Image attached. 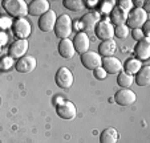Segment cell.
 <instances>
[{"instance_id":"8fae6325","label":"cell","mask_w":150,"mask_h":143,"mask_svg":"<svg viewBox=\"0 0 150 143\" xmlns=\"http://www.w3.org/2000/svg\"><path fill=\"white\" fill-rule=\"evenodd\" d=\"M36 58L33 56H24L21 58H19L15 64V69L19 72V73H31L32 70L36 69Z\"/></svg>"},{"instance_id":"d590c367","label":"cell","mask_w":150,"mask_h":143,"mask_svg":"<svg viewBox=\"0 0 150 143\" xmlns=\"http://www.w3.org/2000/svg\"><path fill=\"white\" fill-rule=\"evenodd\" d=\"M0 54H1V46H0Z\"/></svg>"},{"instance_id":"44dd1931","label":"cell","mask_w":150,"mask_h":143,"mask_svg":"<svg viewBox=\"0 0 150 143\" xmlns=\"http://www.w3.org/2000/svg\"><path fill=\"white\" fill-rule=\"evenodd\" d=\"M118 131L114 127H108L100 135V143H117L118 142Z\"/></svg>"},{"instance_id":"5bb4252c","label":"cell","mask_w":150,"mask_h":143,"mask_svg":"<svg viewBox=\"0 0 150 143\" xmlns=\"http://www.w3.org/2000/svg\"><path fill=\"white\" fill-rule=\"evenodd\" d=\"M89 45H91V41H89V37L85 32H79L73 39V46L76 53L84 54L85 52L89 51Z\"/></svg>"},{"instance_id":"4316f807","label":"cell","mask_w":150,"mask_h":143,"mask_svg":"<svg viewBox=\"0 0 150 143\" xmlns=\"http://www.w3.org/2000/svg\"><path fill=\"white\" fill-rule=\"evenodd\" d=\"M114 4H116V1H102L101 6H100L98 15H104V16H106V15H108L109 12L114 8V7H113Z\"/></svg>"},{"instance_id":"9c48e42d","label":"cell","mask_w":150,"mask_h":143,"mask_svg":"<svg viewBox=\"0 0 150 143\" xmlns=\"http://www.w3.org/2000/svg\"><path fill=\"white\" fill-rule=\"evenodd\" d=\"M137 95L133 90L130 89H120L118 92L114 94V101L121 106H130L136 102Z\"/></svg>"},{"instance_id":"277c9868","label":"cell","mask_w":150,"mask_h":143,"mask_svg":"<svg viewBox=\"0 0 150 143\" xmlns=\"http://www.w3.org/2000/svg\"><path fill=\"white\" fill-rule=\"evenodd\" d=\"M12 32H13V36L17 40H27L32 33L31 23L25 17L15 19L13 24H12Z\"/></svg>"},{"instance_id":"cb8c5ba5","label":"cell","mask_w":150,"mask_h":143,"mask_svg":"<svg viewBox=\"0 0 150 143\" xmlns=\"http://www.w3.org/2000/svg\"><path fill=\"white\" fill-rule=\"evenodd\" d=\"M134 82V77L130 74L125 73V72H120L118 77H117V84L122 87V89H129Z\"/></svg>"},{"instance_id":"836d02e7","label":"cell","mask_w":150,"mask_h":143,"mask_svg":"<svg viewBox=\"0 0 150 143\" xmlns=\"http://www.w3.org/2000/svg\"><path fill=\"white\" fill-rule=\"evenodd\" d=\"M7 42H8V35L4 31H0V46L3 48Z\"/></svg>"},{"instance_id":"ac0fdd59","label":"cell","mask_w":150,"mask_h":143,"mask_svg":"<svg viewBox=\"0 0 150 143\" xmlns=\"http://www.w3.org/2000/svg\"><path fill=\"white\" fill-rule=\"evenodd\" d=\"M137 57L139 61H146L150 58V41L149 39H144L141 41H137V45L134 48Z\"/></svg>"},{"instance_id":"f546056e","label":"cell","mask_w":150,"mask_h":143,"mask_svg":"<svg viewBox=\"0 0 150 143\" xmlns=\"http://www.w3.org/2000/svg\"><path fill=\"white\" fill-rule=\"evenodd\" d=\"M118 8H121L122 11H125V12H127V13H129V12L132 11V9H133V1H132V0H120L118 1Z\"/></svg>"},{"instance_id":"4dcf8cb0","label":"cell","mask_w":150,"mask_h":143,"mask_svg":"<svg viewBox=\"0 0 150 143\" xmlns=\"http://www.w3.org/2000/svg\"><path fill=\"white\" fill-rule=\"evenodd\" d=\"M93 76L96 77L97 80H105V77L108 76V73L105 72L104 68L100 66V68H97V69H94V70H93Z\"/></svg>"},{"instance_id":"2e32d148","label":"cell","mask_w":150,"mask_h":143,"mask_svg":"<svg viewBox=\"0 0 150 143\" xmlns=\"http://www.w3.org/2000/svg\"><path fill=\"white\" fill-rule=\"evenodd\" d=\"M100 15L98 12H89V13L84 15V16L81 17V20H80V23H81L82 25V29H85L86 32H91L93 31L94 28H96L97 23L100 21ZM85 32V33H86Z\"/></svg>"},{"instance_id":"4fadbf2b","label":"cell","mask_w":150,"mask_h":143,"mask_svg":"<svg viewBox=\"0 0 150 143\" xmlns=\"http://www.w3.org/2000/svg\"><path fill=\"white\" fill-rule=\"evenodd\" d=\"M49 1L47 0H33L28 6V13L31 16H42L49 11Z\"/></svg>"},{"instance_id":"5b68a950","label":"cell","mask_w":150,"mask_h":143,"mask_svg":"<svg viewBox=\"0 0 150 143\" xmlns=\"http://www.w3.org/2000/svg\"><path fill=\"white\" fill-rule=\"evenodd\" d=\"M94 33H96L97 39L106 41V40H113L114 37V25L109 21L108 19L100 20L97 23L96 28H94Z\"/></svg>"},{"instance_id":"7a4b0ae2","label":"cell","mask_w":150,"mask_h":143,"mask_svg":"<svg viewBox=\"0 0 150 143\" xmlns=\"http://www.w3.org/2000/svg\"><path fill=\"white\" fill-rule=\"evenodd\" d=\"M3 7L15 19H21L28 15V6L24 0H3Z\"/></svg>"},{"instance_id":"d6a6232c","label":"cell","mask_w":150,"mask_h":143,"mask_svg":"<svg viewBox=\"0 0 150 143\" xmlns=\"http://www.w3.org/2000/svg\"><path fill=\"white\" fill-rule=\"evenodd\" d=\"M141 31H142V33H144L145 39H149V35H150V21L149 20L141 27Z\"/></svg>"},{"instance_id":"d4e9b609","label":"cell","mask_w":150,"mask_h":143,"mask_svg":"<svg viewBox=\"0 0 150 143\" xmlns=\"http://www.w3.org/2000/svg\"><path fill=\"white\" fill-rule=\"evenodd\" d=\"M62 4H64L65 8H68L69 11H73V12H79L85 8L82 0H64Z\"/></svg>"},{"instance_id":"f1b7e54d","label":"cell","mask_w":150,"mask_h":143,"mask_svg":"<svg viewBox=\"0 0 150 143\" xmlns=\"http://www.w3.org/2000/svg\"><path fill=\"white\" fill-rule=\"evenodd\" d=\"M12 19L9 16H1L0 17V31H6L8 28H12Z\"/></svg>"},{"instance_id":"1f68e13d","label":"cell","mask_w":150,"mask_h":143,"mask_svg":"<svg viewBox=\"0 0 150 143\" xmlns=\"http://www.w3.org/2000/svg\"><path fill=\"white\" fill-rule=\"evenodd\" d=\"M132 37H133L136 41H141V40L145 39V36H144L141 29H133V31H132Z\"/></svg>"},{"instance_id":"8992f818","label":"cell","mask_w":150,"mask_h":143,"mask_svg":"<svg viewBox=\"0 0 150 143\" xmlns=\"http://www.w3.org/2000/svg\"><path fill=\"white\" fill-rule=\"evenodd\" d=\"M73 73L68 68L62 66L59 68L54 74V81H56V85L60 87V89H64V90H68L72 87L73 85Z\"/></svg>"},{"instance_id":"ffe728a7","label":"cell","mask_w":150,"mask_h":143,"mask_svg":"<svg viewBox=\"0 0 150 143\" xmlns=\"http://www.w3.org/2000/svg\"><path fill=\"white\" fill-rule=\"evenodd\" d=\"M134 81L138 86H149L150 85V66H142L134 77Z\"/></svg>"},{"instance_id":"e0dca14e","label":"cell","mask_w":150,"mask_h":143,"mask_svg":"<svg viewBox=\"0 0 150 143\" xmlns=\"http://www.w3.org/2000/svg\"><path fill=\"white\" fill-rule=\"evenodd\" d=\"M59 54L65 60H69L76 54V51H74L73 46V41L69 39H64L60 40L59 42Z\"/></svg>"},{"instance_id":"e575fe53","label":"cell","mask_w":150,"mask_h":143,"mask_svg":"<svg viewBox=\"0 0 150 143\" xmlns=\"http://www.w3.org/2000/svg\"><path fill=\"white\" fill-rule=\"evenodd\" d=\"M84 6L89 7V8H94L96 6H98V1L97 0H86V1H84Z\"/></svg>"},{"instance_id":"484cf974","label":"cell","mask_w":150,"mask_h":143,"mask_svg":"<svg viewBox=\"0 0 150 143\" xmlns=\"http://www.w3.org/2000/svg\"><path fill=\"white\" fill-rule=\"evenodd\" d=\"M114 36L118 37V39H121V40L126 39V37L129 36V28L126 27V24L114 27Z\"/></svg>"},{"instance_id":"9a60e30c","label":"cell","mask_w":150,"mask_h":143,"mask_svg":"<svg viewBox=\"0 0 150 143\" xmlns=\"http://www.w3.org/2000/svg\"><path fill=\"white\" fill-rule=\"evenodd\" d=\"M101 66L105 69V72L109 74H118L122 72V64L116 57H104L101 62Z\"/></svg>"},{"instance_id":"6da1fadb","label":"cell","mask_w":150,"mask_h":143,"mask_svg":"<svg viewBox=\"0 0 150 143\" xmlns=\"http://www.w3.org/2000/svg\"><path fill=\"white\" fill-rule=\"evenodd\" d=\"M54 35L56 37H59L60 40L68 39L71 36L72 31H73V23H72V19L69 15L64 13L61 16L57 17L56 24H54Z\"/></svg>"},{"instance_id":"30bf717a","label":"cell","mask_w":150,"mask_h":143,"mask_svg":"<svg viewBox=\"0 0 150 143\" xmlns=\"http://www.w3.org/2000/svg\"><path fill=\"white\" fill-rule=\"evenodd\" d=\"M28 46H29L28 40H16V41H13L8 49L9 57H12L13 60L15 58L19 60L21 57H24V54L28 51Z\"/></svg>"},{"instance_id":"52a82bcc","label":"cell","mask_w":150,"mask_h":143,"mask_svg":"<svg viewBox=\"0 0 150 143\" xmlns=\"http://www.w3.org/2000/svg\"><path fill=\"white\" fill-rule=\"evenodd\" d=\"M56 113L60 118L62 119H73L77 114V109H76V105L71 101H64L62 99L61 102L56 105Z\"/></svg>"},{"instance_id":"83f0119b","label":"cell","mask_w":150,"mask_h":143,"mask_svg":"<svg viewBox=\"0 0 150 143\" xmlns=\"http://www.w3.org/2000/svg\"><path fill=\"white\" fill-rule=\"evenodd\" d=\"M15 65V61H13V58L12 57H9V56H6V57H3L1 58V61H0V68L3 70H9L12 66Z\"/></svg>"},{"instance_id":"603a6c76","label":"cell","mask_w":150,"mask_h":143,"mask_svg":"<svg viewBox=\"0 0 150 143\" xmlns=\"http://www.w3.org/2000/svg\"><path fill=\"white\" fill-rule=\"evenodd\" d=\"M141 68H142V62L138 58H127L122 69H125V73L134 76V74L138 73V70Z\"/></svg>"},{"instance_id":"8d00e7d4","label":"cell","mask_w":150,"mask_h":143,"mask_svg":"<svg viewBox=\"0 0 150 143\" xmlns=\"http://www.w3.org/2000/svg\"><path fill=\"white\" fill-rule=\"evenodd\" d=\"M0 104H1V99H0Z\"/></svg>"},{"instance_id":"ba28073f","label":"cell","mask_w":150,"mask_h":143,"mask_svg":"<svg viewBox=\"0 0 150 143\" xmlns=\"http://www.w3.org/2000/svg\"><path fill=\"white\" fill-rule=\"evenodd\" d=\"M101 62H102V57L97 52L88 51L84 54H81V64L85 69L94 70L101 66Z\"/></svg>"},{"instance_id":"7402d4cb","label":"cell","mask_w":150,"mask_h":143,"mask_svg":"<svg viewBox=\"0 0 150 143\" xmlns=\"http://www.w3.org/2000/svg\"><path fill=\"white\" fill-rule=\"evenodd\" d=\"M126 19H127V12L122 11L121 8L118 7H114L112 9V24L116 27L118 25H124L125 23H126Z\"/></svg>"},{"instance_id":"7c38bea8","label":"cell","mask_w":150,"mask_h":143,"mask_svg":"<svg viewBox=\"0 0 150 143\" xmlns=\"http://www.w3.org/2000/svg\"><path fill=\"white\" fill-rule=\"evenodd\" d=\"M57 16L54 13V11L49 9L47 13H44L42 16H40L39 19V28L42 32H51L54 29V24H56Z\"/></svg>"},{"instance_id":"d6986e66","label":"cell","mask_w":150,"mask_h":143,"mask_svg":"<svg viewBox=\"0 0 150 143\" xmlns=\"http://www.w3.org/2000/svg\"><path fill=\"white\" fill-rule=\"evenodd\" d=\"M117 51V44L114 40H106L102 41L98 46V54L104 58V57H112Z\"/></svg>"},{"instance_id":"3957f363","label":"cell","mask_w":150,"mask_h":143,"mask_svg":"<svg viewBox=\"0 0 150 143\" xmlns=\"http://www.w3.org/2000/svg\"><path fill=\"white\" fill-rule=\"evenodd\" d=\"M147 21V12L144 8H133L127 13L126 27L132 29H141V27Z\"/></svg>"}]
</instances>
